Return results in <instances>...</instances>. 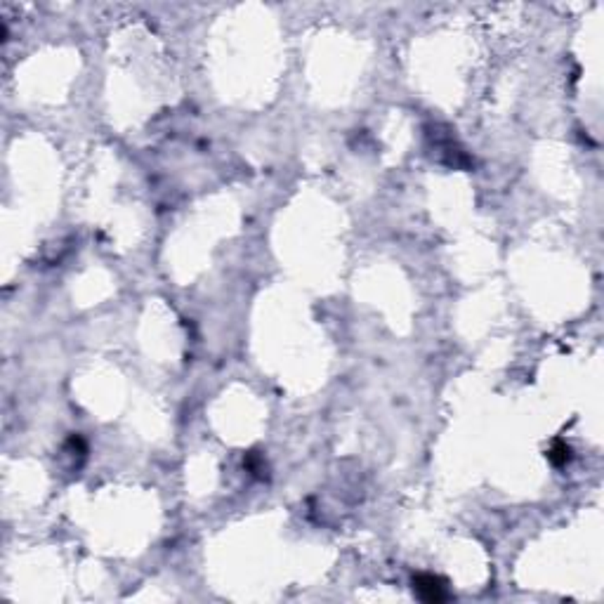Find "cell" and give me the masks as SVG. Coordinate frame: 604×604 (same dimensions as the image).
I'll return each instance as SVG.
<instances>
[{"label":"cell","mask_w":604,"mask_h":604,"mask_svg":"<svg viewBox=\"0 0 604 604\" xmlns=\"http://www.w3.org/2000/svg\"><path fill=\"white\" fill-rule=\"evenodd\" d=\"M413 591L423 602H430V604H439V602H446L451 598L449 588H446V581L434 576V573H418L413 578Z\"/></svg>","instance_id":"6da1fadb"},{"label":"cell","mask_w":604,"mask_h":604,"mask_svg":"<svg viewBox=\"0 0 604 604\" xmlns=\"http://www.w3.org/2000/svg\"><path fill=\"white\" fill-rule=\"evenodd\" d=\"M548 458L552 461V465H557V468H562V465H566L571 461V449L566 446L564 441H555V446L550 449Z\"/></svg>","instance_id":"7a4b0ae2"}]
</instances>
